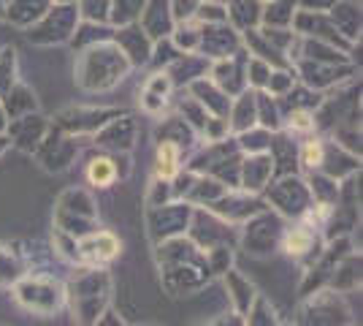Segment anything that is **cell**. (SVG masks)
<instances>
[{"label": "cell", "mask_w": 363, "mask_h": 326, "mask_svg": "<svg viewBox=\"0 0 363 326\" xmlns=\"http://www.w3.org/2000/svg\"><path fill=\"white\" fill-rule=\"evenodd\" d=\"M177 147L174 144H163L160 150H157V171H160V177H166L171 180L174 174H177Z\"/></svg>", "instance_id": "6da1fadb"}, {"label": "cell", "mask_w": 363, "mask_h": 326, "mask_svg": "<svg viewBox=\"0 0 363 326\" xmlns=\"http://www.w3.org/2000/svg\"><path fill=\"white\" fill-rule=\"evenodd\" d=\"M111 177H114V169H111V163L108 161H95L90 169V180L95 185H108L111 183Z\"/></svg>", "instance_id": "7a4b0ae2"}, {"label": "cell", "mask_w": 363, "mask_h": 326, "mask_svg": "<svg viewBox=\"0 0 363 326\" xmlns=\"http://www.w3.org/2000/svg\"><path fill=\"white\" fill-rule=\"evenodd\" d=\"M303 161H306L309 166H315V163L320 161V144H309L306 153H303Z\"/></svg>", "instance_id": "3957f363"}, {"label": "cell", "mask_w": 363, "mask_h": 326, "mask_svg": "<svg viewBox=\"0 0 363 326\" xmlns=\"http://www.w3.org/2000/svg\"><path fill=\"white\" fill-rule=\"evenodd\" d=\"M290 253H301V248L303 245H306V237H296V239H293V237H290Z\"/></svg>", "instance_id": "277c9868"}, {"label": "cell", "mask_w": 363, "mask_h": 326, "mask_svg": "<svg viewBox=\"0 0 363 326\" xmlns=\"http://www.w3.org/2000/svg\"><path fill=\"white\" fill-rule=\"evenodd\" d=\"M296 125H298V128H309V123H306L303 114H296Z\"/></svg>", "instance_id": "5b68a950"}]
</instances>
